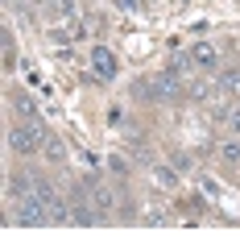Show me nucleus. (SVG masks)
I'll use <instances>...</instances> for the list:
<instances>
[{"label":"nucleus","instance_id":"5","mask_svg":"<svg viewBox=\"0 0 240 249\" xmlns=\"http://www.w3.org/2000/svg\"><path fill=\"white\" fill-rule=\"evenodd\" d=\"M220 158L228 162V166H240V142H224L220 145Z\"/></svg>","mask_w":240,"mask_h":249},{"label":"nucleus","instance_id":"6","mask_svg":"<svg viewBox=\"0 0 240 249\" xmlns=\"http://www.w3.org/2000/svg\"><path fill=\"white\" fill-rule=\"evenodd\" d=\"M42 150H46V158H50V162H63V158H66V150H63V142H58V137H46Z\"/></svg>","mask_w":240,"mask_h":249},{"label":"nucleus","instance_id":"4","mask_svg":"<svg viewBox=\"0 0 240 249\" xmlns=\"http://www.w3.org/2000/svg\"><path fill=\"white\" fill-rule=\"evenodd\" d=\"M220 88H224V91H232V96H240V67H232V71H224V75H220Z\"/></svg>","mask_w":240,"mask_h":249},{"label":"nucleus","instance_id":"8","mask_svg":"<svg viewBox=\"0 0 240 249\" xmlns=\"http://www.w3.org/2000/svg\"><path fill=\"white\" fill-rule=\"evenodd\" d=\"M116 9H125V13H145V0H116Z\"/></svg>","mask_w":240,"mask_h":249},{"label":"nucleus","instance_id":"12","mask_svg":"<svg viewBox=\"0 0 240 249\" xmlns=\"http://www.w3.org/2000/svg\"><path fill=\"white\" fill-rule=\"evenodd\" d=\"M37 4H42V0H37Z\"/></svg>","mask_w":240,"mask_h":249},{"label":"nucleus","instance_id":"1","mask_svg":"<svg viewBox=\"0 0 240 249\" xmlns=\"http://www.w3.org/2000/svg\"><path fill=\"white\" fill-rule=\"evenodd\" d=\"M46 137H50V133H46L42 124L29 121V124H17V129H9V137H4V142H9V150H13V154H33V150H42V145H46Z\"/></svg>","mask_w":240,"mask_h":249},{"label":"nucleus","instance_id":"3","mask_svg":"<svg viewBox=\"0 0 240 249\" xmlns=\"http://www.w3.org/2000/svg\"><path fill=\"white\" fill-rule=\"evenodd\" d=\"M91 67H96L99 79H112L116 75V54L108 50V46H96V50H91Z\"/></svg>","mask_w":240,"mask_h":249},{"label":"nucleus","instance_id":"11","mask_svg":"<svg viewBox=\"0 0 240 249\" xmlns=\"http://www.w3.org/2000/svg\"><path fill=\"white\" fill-rule=\"evenodd\" d=\"M232 129H236V133H240V112H232Z\"/></svg>","mask_w":240,"mask_h":249},{"label":"nucleus","instance_id":"10","mask_svg":"<svg viewBox=\"0 0 240 249\" xmlns=\"http://www.w3.org/2000/svg\"><path fill=\"white\" fill-rule=\"evenodd\" d=\"M158 183H166V187H174V170H166V166H161V170H158Z\"/></svg>","mask_w":240,"mask_h":249},{"label":"nucleus","instance_id":"2","mask_svg":"<svg viewBox=\"0 0 240 249\" xmlns=\"http://www.w3.org/2000/svg\"><path fill=\"white\" fill-rule=\"evenodd\" d=\"M191 62H195L199 71H215V67H220V50H215L211 42H195V50H191Z\"/></svg>","mask_w":240,"mask_h":249},{"label":"nucleus","instance_id":"9","mask_svg":"<svg viewBox=\"0 0 240 249\" xmlns=\"http://www.w3.org/2000/svg\"><path fill=\"white\" fill-rule=\"evenodd\" d=\"M54 4H58V13H63V17H71V13H75V0H54Z\"/></svg>","mask_w":240,"mask_h":249},{"label":"nucleus","instance_id":"7","mask_svg":"<svg viewBox=\"0 0 240 249\" xmlns=\"http://www.w3.org/2000/svg\"><path fill=\"white\" fill-rule=\"evenodd\" d=\"M17 108H21V116H37L33 100H29V96H21V91H17Z\"/></svg>","mask_w":240,"mask_h":249}]
</instances>
